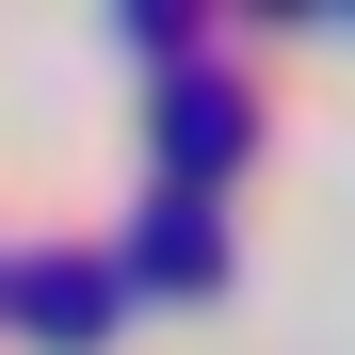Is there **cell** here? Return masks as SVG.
Wrapping results in <instances>:
<instances>
[{
	"label": "cell",
	"mask_w": 355,
	"mask_h": 355,
	"mask_svg": "<svg viewBox=\"0 0 355 355\" xmlns=\"http://www.w3.org/2000/svg\"><path fill=\"white\" fill-rule=\"evenodd\" d=\"M243 146H259V97H243V81H194V97H162V178H178V194H210Z\"/></svg>",
	"instance_id": "6da1fadb"
},
{
	"label": "cell",
	"mask_w": 355,
	"mask_h": 355,
	"mask_svg": "<svg viewBox=\"0 0 355 355\" xmlns=\"http://www.w3.org/2000/svg\"><path fill=\"white\" fill-rule=\"evenodd\" d=\"M210 275H226L210 194H146V210H130V291H210Z\"/></svg>",
	"instance_id": "7a4b0ae2"
},
{
	"label": "cell",
	"mask_w": 355,
	"mask_h": 355,
	"mask_svg": "<svg viewBox=\"0 0 355 355\" xmlns=\"http://www.w3.org/2000/svg\"><path fill=\"white\" fill-rule=\"evenodd\" d=\"M113 291H130V275H97V259H17V275H0V307H17L33 339H65V355H81V339L113 323Z\"/></svg>",
	"instance_id": "3957f363"
}]
</instances>
